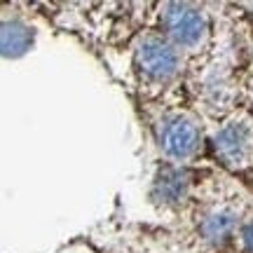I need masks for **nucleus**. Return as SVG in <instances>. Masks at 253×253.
<instances>
[{
  "label": "nucleus",
  "mask_w": 253,
  "mask_h": 253,
  "mask_svg": "<svg viewBox=\"0 0 253 253\" xmlns=\"http://www.w3.org/2000/svg\"><path fill=\"white\" fill-rule=\"evenodd\" d=\"M242 225L239 218V207L230 199L211 202L207 209H202L197 218V237L202 244L207 246H220L227 242V237H232Z\"/></svg>",
  "instance_id": "1"
},
{
  "label": "nucleus",
  "mask_w": 253,
  "mask_h": 253,
  "mask_svg": "<svg viewBox=\"0 0 253 253\" xmlns=\"http://www.w3.org/2000/svg\"><path fill=\"white\" fill-rule=\"evenodd\" d=\"M190 192V173L185 169L167 164L162 167L153 183V199L162 207H178Z\"/></svg>",
  "instance_id": "6"
},
{
  "label": "nucleus",
  "mask_w": 253,
  "mask_h": 253,
  "mask_svg": "<svg viewBox=\"0 0 253 253\" xmlns=\"http://www.w3.org/2000/svg\"><path fill=\"white\" fill-rule=\"evenodd\" d=\"M235 249L237 253H253V218L242 220L239 230L235 232Z\"/></svg>",
  "instance_id": "8"
},
{
  "label": "nucleus",
  "mask_w": 253,
  "mask_h": 253,
  "mask_svg": "<svg viewBox=\"0 0 253 253\" xmlns=\"http://www.w3.org/2000/svg\"><path fill=\"white\" fill-rule=\"evenodd\" d=\"M136 63L148 78L167 80L178 68V56L173 52V47L164 42L162 38L145 36L136 45Z\"/></svg>",
  "instance_id": "3"
},
{
  "label": "nucleus",
  "mask_w": 253,
  "mask_h": 253,
  "mask_svg": "<svg viewBox=\"0 0 253 253\" xmlns=\"http://www.w3.org/2000/svg\"><path fill=\"white\" fill-rule=\"evenodd\" d=\"M162 150L173 160H188L190 155L197 150L199 131L192 120L176 115L162 125Z\"/></svg>",
  "instance_id": "5"
},
{
  "label": "nucleus",
  "mask_w": 253,
  "mask_h": 253,
  "mask_svg": "<svg viewBox=\"0 0 253 253\" xmlns=\"http://www.w3.org/2000/svg\"><path fill=\"white\" fill-rule=\"evenodd\" d=\"M216 153L230 167H246L253 155V126L249 120H230L216 134Z\"/></svg>",
  "instance_id": "2"
},
{
  "label": "nucleus",
  "mask_w": 253,
  "mask_h": 253,
  "mask_svg": "<svg viewBox=\"0 0 253 253\" xmlns=\"http://www.w3.org/2000/svg\"><path fill=\"white\" fill-rule=\"evenodd\" d=\"M33 42V33L19 21H5L0 33V45L5 56H21Z\"/></svg>",
  "instance_id": "7"
},
{
  "label": "nucleus",
  "mask_w": 253,
  "mask_h": 253,
  "mask_svg": "<svg viewBox=\"0 0 253 253\" xmlns=\"http://www.w3.org/2000/svg\"><path fill=\"white\" fill-rule=\"evenodd\" d=\"M164 26L169 31V36L183 47H195L204 36L202 14L183 2H167L164 5Z\"/></svg>",
  "instance_id": "4"
}]
</instances>
